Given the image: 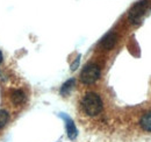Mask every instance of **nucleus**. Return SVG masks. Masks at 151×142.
Returning a JSON list of instances; mask_svg holds the SVG:
<instances>
[{
    "instance_id": "nucleus-11",
    "label": "nucleus",
    "mask_w": 151,
    "mask_h": 142,
    "mask_svg": "<svg viewBox=\"0 0 151 142\" xmlns=\"http://www.w3.org/2000/svg\"><path fill=\"white\" fill-rule=\"evenodd\" d=\"M2 58H4V57H2V53L0 51V64H1V62H2Z\"/></svg>"
},
{
    "instance_id": "nucleus-4",
    "label": "nucleus",
    "mask_w": 151,
    "mask_h": 142,
    "mask_svg": "<svg viewBox=\"0 0 151 142\" xmlns=\"http://www.w3.org/2000/svg\"><path fill=\"white\" fill-rule=\"evenodd\" d=\"M59 117L65 121L66 134H68L69 139H70V140H76V138L78 136V130H77V127H76L73 120H72L69 115H66V114H64V113H60Z\"/></svg>"
},
{
    "instance_id": "nucleus-9",
    "label": "nucleus",
    "mask_w": 151,
    "mask_h": 142,
    "mask_svg": "<svg viewBox=\"0 0 151 142\" xmlns=\"http://www.w3.org/2000/svg\"><path fill=\"white\" fill-rule=\"evenodd\" d=\"M8 120H9L8 113L6 111H4V109H0V128H4L7 125Z\"/></svg>"
},
{
    "instance_id": "nucleus-10",
    "label": "nucleus",
    "mask_w": 151,
    "mask_h": 142,
    "mask_svg": "<svg viewBox=\"0 0 151 142\" xmlns=\"http://www.w3.org/2000/svg\"><path fill=\"white\" fill-rule=\"evenodd\" d=\"M79 62H80V56H78L77 58H76V61L71 64V70L75 71L77 68H78V65H79Z\"/></svg>"
},
{
    "instance_id": "nucleus-8",
    "label": "nucleus",
    "mask_w": 151,
    "mask_h": 142,
    "mask_svg": "<svg viewBox=\"0 0 151 142\" xmlns=\"http://www.w3.org/2000/svg\"><path fill=\"white\" fill-rule=\"evenodd\" d=\"M75 83H76L75 78H71V79L66 80V82L62 85V88H60V94H62V96H68V94L70 93V91L73 89Z\"/></svg>"
},
{
    "instance_id": "nucleus-3",
    "label": "nucleus",
    "mask_w": 151,
    "mask_h": 142,
    "mask_svg": "<svg viewBox=\"0 0 151 142\" xmlns=\"http://www.w3.org/2000/svg\"><path fill=\"white\" fill-rule=\"evenodd\" d=\"M148 6H149V2L148 1H139L137 2L136 5L132 6V8L129 11V14H128V18L130 20L132 23H137L141 21V19L144 17L147 9H148Z\"/></svg>"
},
{
    "instance_id": "nucleus-6",
    "label": "nucleus",
    "mask_w": 151,
    "mask_h": 142,
    "mask_svg": "<svg viewBox=\"0 0 151 142\" xmlns=\"http://www.w3.org/2000/svg\"><path fill=\"white\" fill-rule=\"evenodd\" d=\"M11 100L15 105H21V104H23L26 101V93L20 89L14 90L11 93Z\"/></svg>"
},
{
    "instance_id": "nucleus-1",
    "label": "nucleus",
    "mask_w": 151,
    "mask_h": 142,
    "mask_svg": "<svg viewBox=\"0 0 151 142\" xmlns=\"http://www.w3.org/2000/svg\"><path fill=\"white\" fill-rule=\"evenodd\" d=\"M81 107L85 114L90 117H95L101 113L104 108V104L99 94H96L94 92H88L84 96L81 100Z\"/></svg>"
},
{
    "instance_id": "nucleus-5",
    "label": "nucleus",
    "mask_w": 151,
    "mask_h": 142,
    "mask_svg": "<svg viewBox=\"0 0 151 142\" xmlns=\"http://www.w3.org/2000/svg\"><path fill=\"white\" fill-rule=\"evenodd\" d=\"M116 41H117L116 34L113 33V32H111V33H108L106 36L102 37V40L100 41V46H101L104 49H106V50H111L114 46H115Z\"/></svg>"
},
{
    "instance_id": "nucleus-7",
    "label": "nucleus",
    "mask_w": 151,
    "mask_h": 142,
    "mask_svg": "<svg viewBox=\"0 0 151 142\" xmlns=\"http://www.w3.org/2000/svg\"><path fill=\"white\" fill-rule=\"evenodd\" d=\"M139 126L145 132H151V112H148L143 114V117L139 120Z\"/></svg>"
},
{
    "instance_id": "nucleus-2",
    "label": "nucleus",
    "mask_w": 151,
    "mask_h": 142,
    "mask_svg": "<svg viewBox=\"0 0 151 142\" xmlns=\"http://www.w3.org/2000/svg\"><path fill=\"white\" fill-rule=\"evenodd\" d=\"M101 76V70L96 64H87L80 72V80L81 83L90 85L95 83Z\"/></svg>"
}]
</instances>
